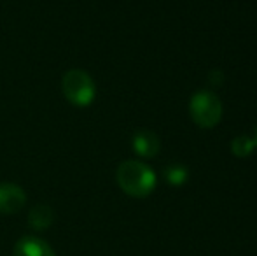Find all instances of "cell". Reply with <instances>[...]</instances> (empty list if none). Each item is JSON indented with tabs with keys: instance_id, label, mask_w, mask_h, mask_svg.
Returning a JSON list of instances; mask_svg holds the SVG:
<instances>
[{
	"instance_id": "obj_10",
	"label": "cell",
	"mask_w": 257,
	"mask_h": 256,
	"mask_svg": "<svg viewBox=\"0 0 257 256\" xmlns=\"http://www.w3.org/2000/svg\"><path fill=\"white\" fill-rule=\"evenodd\" d=\"M208 81L212 86H220L224 82V74L220 70H212L208 75Z\"/></svg>"
},
{
	"instance_id": "obj_3",
	"label": "cell",
	"mask_w": 257,
	"mask_h": 256,
	"mask_svg": "<svg viewBox=\"0 0 257 256\" xmlns=\"http://www.w3.org/2000/svg\"><path fill=\"white\" fill-rule=\"evenodd\" d=\"M189 113L200 128H213L222 118V102L213 92L201 90L194 93L189 102Z\"/></svg>"
},
{
	"instance_id": "obj_1",
	"label": "cell",
	"mask_w": 257,
	"mask_h": 256,
	"mask_svg": "<svg viewBox=\"0 0 257 256\" xmlns=\"http://www.w3.org/2000/svg\"><path fill=\"white\" fill-rule=\"evenodd\" d=\"M115 179L122 192L135 198L149 197L156 188V174L153 168L137 160L122 161L117 167Z\"/></svg>"
},
{
	"instance_id": "obj_5",
	"label": "cell",
	"mask_w": 257,
	"mask_h": 256,
	"mask_svg": "<svg viewBox=\"0 0 257 256\" xmlns=\"http://www.w3.org/2000/svg\"><path fill=\"white\" fill-rule=\"evenodd\" d=\"M14 256H56L46 240L34 235L21 237L14 246Z\"/></svg>"
},
{
	"instance_id": "obj_2",
	"label": "cell",
	"mask_w": 257,
	"mask_h": 256,
	"mask_svg": "<svg viewBox=\"0 0 257 256\" xmlns=\"http://www.w3.org/2000/svg\"><path fill=\"white\" fill-rule=\"evenodd\" d=\"M65 99L77 107H86L95 100L96 88L91 75L81 68H72L61 79Z\"/></svg>"
},
{
	"instance_id": "obj_11",
	"label": "cell",
	"mask_w": 257,
	"mask_h": 256,
	"mask_svg": "<svg viewBox=\"0 0 257 256\" xmlns=\"http://www.w3.org/2000/svg\"><path fill=\"white\" fill-rule=\"evenodd\" d=\"M252 139H254V142H255V147H257V127H255V130H254V137H252Z\"/></svg>"
},
{
	"instance_id": "obj_9",
	"label": "cell",
	"mask_w": 257,
	"mask_h": 256,
	"mask_svg": "<svg viewBox=\"0 0 257 256\" xmlns=\"http://www.w3.org/2000/svg\"><path fill=\"white\" fill-rule=\"evenodd\" d=\"M187 176H189L187 168L180 163L168 165V167L165 168V179H166V183L172 186H182L184 183L187 181Z\"/></svg>"
},
{
	"instance_id": "obj_7",
	"label": "cell",
	"mask_w": 257,
	"mask_h": 256,
	"mask_svg": "<svg viewBox=\"0 0 257 256\" xmlns=\"http://www.w3.org/2000/svg\"><path fill=\"white\" fill-rule=\"evenodd\" d=\"M53 209L46 204H39L34 205L30 209V214H28V225L34 230H46L51 226L53 223Z\"/></svg>"
},
{
	"instance_id": "obj_4",
	"label": "cell",
	"mask_w": 257,
	"mask_h": 256,
	"mask_svg": "<svg viewBox=\"0 0 257 256\" xmlns=\"http://www.w3.org/2000/svg\"><path fill=\"white\" fill-rule=\"evenodd\" d=\"M27 202V195L18 185L0 183V214H14L21 211Z\"/></svg>"
},
{
	"instance_id": "obj_8",
	"label": "cell",
	"mask_w": 257,
	"mask_h": 256,
	"mask_svg": "<svg viewBox=\"0 0 257 256\" xmlns=\"http://www.w3.org/2000/svg\"><path fill=\"white\" fill-rule=\"evenodd\" d=\"M255 149V142L252 137L248 135H240L231 142V153L238 158H247L254 153Z\"/></svg>"
},
{
	"instance_id": "obj_6",
	"label": "cell",
	"mask_w": 257,
	"mask_h": 256,
	"mask_svg": "<svg viewBox=\"0 0 257 256\" xmlns=\"http://www.w3.org/2000/svg\"><path fill=\"white\" fill-rule=\"evenodd\" d=\"M133 151H135L139 156L142 158H154L156 154L159 153V147H161V142H159L158 135L151 130H140L133 135L132 140Z\"/></svg>"
}]
</instances>
